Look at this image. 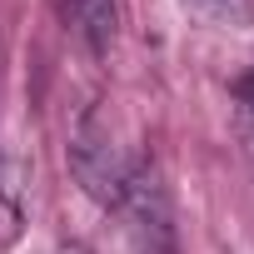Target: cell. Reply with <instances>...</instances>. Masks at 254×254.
<instances>
[{"label":"cell","instance_id":"cell-1","mask_svg":"<svg viewBox=\"0 0 254 254\" xmlns=\"http://www.w3.org/2000/svg\"><path fill=\"white\" fill-rule=\"evenodd\" d=\"M130 170L135 160L125 155L115 125L105 120L100 105H90L80 120H75V135H70V175L80 180V190L105 204V209H120L125 190H130Z\"/></svg>","mask_w":254,"mask_h":254},{"label":"cell","instance_id":"cell-2","mask_svg":"<svg viewBox=\"0 0 254 254\" xmlns=\"http://www.w3.org/2000/svg\"><path fill=\"white\" fill-rule=\"evenodd\" d=\"M120 209L130 214V234L140 254H180V229H175V204H170V185L150 160H135L130 170V190H125Z\"/></svg>","mask_w":254,"mask_h":254},{"label":"cell","instance_id":"cell-3","mask_svg":"<svg viewBox=\"0 0 254 254\" xmlns=\"http://www.w3.org/2000/svg\"><path fill=\"white\" fill-rule=\"evenodd\" d=\"M60 15L95 55L110 50V40H115V0H60Z\"/></svg>","mask_w":254,"mask_h":254},{"label":"cell","instance_id":"cell-4","mask_svg":"<svg viewBox=\"0 0 254 254\" xmlns=\"http://www.w3.org/2000/svg\"><path fill=\"white\" fill-rule=\"evenodd\" d=\"M199 15H214V20H244V0H185Z\"/></svg>","mask_w":254,"mask_h":254},{"label":"cell","instance_id":"cell-5","mask_svg":"<svg viewBox=\"0 0 254 254\" xmlns=\"http://www.w3.org/2000/svg\"><path fill=\"white\" fill-rule=\"evenodd\" d=\"M60 254H90V249H85V244H65Z\"/></svg>","mask_w":254,"mask_h":254}]
</instances>
